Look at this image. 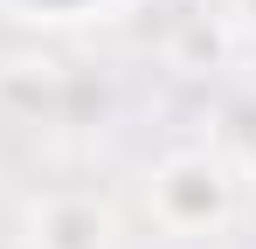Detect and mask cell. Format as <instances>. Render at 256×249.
I'll return each instance as SVG.
<instances>
[{
    "label": "cell",
    "instance_id": "4",
    "mask_svg": "<svg viewBox=\"0 0 256 249\" xmlns=\"http://www.w3.org/2000/svg\"><path fill=\"white\" fill-rule=\"evenodd\" d=\"M236 14H242V28L256 35V0H236Z\"/></svg>",
    "mask_w": 256,
    "mask_h": 249
},
{
    "label": "cell",
    "instance_id": "5",
    "mask_svg": "<svg viewBox=\"0 0 256 249\" xmlns=\"http://www.w3.org/2000/svg\"><path fill=\"white\" fill-rule=\"evenodd\" d=\"M21 249H28V242H21Z\"/></svg>",
    "mask_w": 256,
    "mask_h": 249
},
{
    "label": "cell",
    "instance_id": "1",
    "mask_svg": "<svg viewBox=\"0 0 256 249\" xmlns=\"http://www.w3.org/2000/svg\"><path fill=\"white\" fill-rule=\"evenodd\" d=\"M146 208L166 236H214L228 214H236V166L208 152V146H187V152H166L152 166V187H146Z\"/></svg>",
    "mask_w": 256,
    "mask_h": 249
},
{
    "label": "cell",
    "instance_id": "2",
    "mask_svg": "<svg viewBox=\"0 0 256 249\" xmlns=\"http://www.w3.org/2000/svg\"><path fill=\"white\" fill-rule=\"evenodd\" d=\"M118 222L97 194H42L28 208V249H111Z\"/></svg>",
    "mask_w": 256,
    "mask_h": 249
},
{
    "label": "cell",
    "instance_id": "3",
    "mask_svg": "<svg viewBox=\"0 0 256 249\" xmlns=\"http://www.w3.org/2000/svg\"><path fill=\"white\" fill-rule=\"evenodd\" d=\"M118 0H0L7 21H28V28H70V21H97L111 14Z\"/></svg>",
    "mask_w": 256,
    "mask_h": 249
}]
</instances>
